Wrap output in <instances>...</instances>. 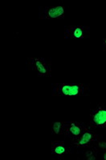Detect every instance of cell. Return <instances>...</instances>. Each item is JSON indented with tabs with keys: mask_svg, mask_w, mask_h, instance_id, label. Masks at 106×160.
I'll return each instance as SVG.
<instances>
[{
	"mask_svg": "<svg viewBox=\"0 0 106 160\" xmlns=\"http://www.w3.org/2000/svg\"><path fill=\"white\" fill-rule=\"evenodd\" d=\"M89 86L83 83H54L52 85L53 96H85L88 95Z\"/></svg>",
	"mask_w": 106,
	"mask_h": 160,
	"instance_id": "obj_1",
	"label": "cell"
},
{
	"mask_svg": "<svg viewBox=\"0 0 106 160\" xmlns=\"http://www.w3.org/2000/svg\"><path fill=\"white\" fill-rule=\"evenodd\" d=\"M28 70L35 71L37 75L42 77L51 76V61L46 58H28Z\"/></svg>",
	"mask_w": 106,
	"mask_h": 160,
	"instance_id": "obj_2",
	"label": "cell"
},
{
	"mask_svg": "<svg viewBox=\"0 0 106 160\" xmlns=\"http://www.w3.org/2000/svg\"><path fill=\"white\" fill-rule=\"evenodd\" d=\"M89 129L106 128V103L99 102L90 112L88 126Z\"/></svg>",
	"mask_w": 106,
	"mask_h": 160,
	"instance_id": "obj_3",
	"label": "cell"
},
{
	"mask_svg": "<svg viewBox=\"0 0 106 160\" xmlns=\"http://www.w3.org/2000/svg\"><path fill=\"white\" fill-rule=\"evenodd\" d=\"M101 137L97 133L91 131L89 128H87L82 133V135L77 138L71 139V146L77 148H91L95 145L96 142Z\"/></svg>",
	"mask_w": 106,
	"mask_h": 160,
	"instance_id": "obj_4",
	"label": "cell"
},
{
	"mask_svg": "<svg viewBox=\"0 0 106 160\" xmlns=\"http://www.w3.org/2000/svg\"><path fill=\"white\" fill-rule=\"evenodd\" d=\"M65 15L66 7L62 4L50 7H41L39 10V16L40 19H62L65 17Z\"/></svg>",
	"mask_w": 106,
	"mask_h": 160,
	"instance_id": "obj_5",
	"label": "cell"
},
{
	"mask_svg": "<svg viewBox=\"0 0 106 160\" xmlns=\"http://www.w3.org/2000/svg\"><path fill=\"white\" fill-rule=\"evenodd\" d=\"M90 38V28L88 26L70 25L64 28V38L84 39Z\"/></svg>",
	"mask_w": 106,
	"mask_h": 160,
	"instance_id": "obj_6",
	"label": "cell"
},
{
	"mask_svg": "<svg viewBox=\"0 0 106 160\" xmlns=\"http://www.w3.org/2000/svg\"><path fill=\"white\" fill-rule=\"evenodd\" d=\"M87 128V126L81 122H66L64 128V135L69 137L70 139L77 138L82 135V133Z\"/></svg>",
	"mask_w": 106,
	"mask_h": 160,
	"instance_id": "obj_7",
	"label": "cell"
},
{
	"mask_svg": "<svg viewBox=\"0 0 106 160\" xmlns=\"http://www.w3.org/2000/svg\"><path fill=\"white\" fill-rule=\"evenodd\" d=\"M51 152L53 156L59 159H63L69 154H71L69 148L64 141H52L51 143Z\"/></svg>",
	"mask_w": 106,
	"mask_h": 160,
	"instance_id": "obj_8",
	"label": "cell"
},
{
	"mask_svg": "<svg viewBox=\"0 0 106 160\" xmlns=\"http://www.w3.org/2000/svg\"><path fill=\"white\" fill-rule=\"evenodd\" d=\"M101 151H99L95 146L91 147V148H86V150L84 152V158L85 160H95L97 159L98 153Z\"/></svg>",
	"mask_w": 106,
	"mask_h": 160,
	"instance_id": "obj_9",
	"label": "cell"
},
{
	"mask_svg": "<svg viewBox=\"0 0 106 160\" xmlns=\"http://www.w3.org/2000/svg\"><path fill=\"white\" fill-rule=\"evenodd\" d=\"M66 122H51V133L53 135H64V128Z\"/></svg>",
	"mask_w": 106,
	"mask_h": 160,
	"instance_id": "obj_10",
	"label": "cell"
},
{
	"mask_svg": "<svg viewBox=\"0 0 106 160\" xmlns=\"http://www.w3.org/2000/svg\"><path fill=\"white\" fill-rule=\"evenodd\" d=\"M99 151L101 152H103L106 150V141H104V140L101 139V138H99L96 142L95 145H94Z\"/></svg>",
	"mask_w": 106,
	"mask_h": 160,
	"instance_id": "obj_11",
	"label": "cell"
},
{
	"mask_svg": "<svg viewBox=\"0 0 106 160\" xmlns=\"http://www.w3.org/2000/svg\"><path fill=\"white\" fill-rule=\"evenodd\" d=\"M103 46H104V49H103V51H106V38H104V39H103Z\"/></svg>",
	"mask_w": 106,
	"mask_h": 160,
	"instance_id": "obj_12",
	"label": "cell"
},
{
	"mask_svg": "<svg viewBox=\"0 0 106 160\" xmlns=\"http://www.w3.org/2000/svg\"><path fill=\"white\" fill-rule=\"evenodd\" d=\"M103 159L106 160V150L104 151H103Z\"/></svg>",
	"mask_w": 106,
	"mask_h": 160,
	"instance_id": "obj_13",
	"label": "cell"
}]
</instances>
